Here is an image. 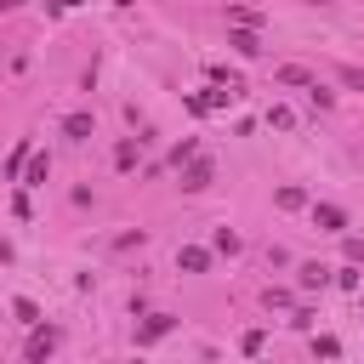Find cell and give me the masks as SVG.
<instances>
[{
	"label": "cell",
	"instance_id": "cell-1",
	"mask_svg": "<svg viewBox=\"0 0 364 364\" xmlns=\"http://www.w3.org/2000/svg\"><path fill=\"white\" fill-rule=\"evenodd\" d=\"M216 182V165L205 159V154H188V171H182V188L188 193H199V188H210Z\"/></svg>",
	"mask_w": 364,
	"mask_h": 364
},
{
	"label": "cell",
	"instance_id": "cell-2",
	"mask_svg": "<svg viewBox=\"0 0 364 364\" xmlns=\"http://www.w3.org/2000/svg\"><path fill=\"white\" fill-rule=\"evenodd\" d=\"M171 324H176V318H171V313H154V318H148V324H142V330H136V347H154V341H159V336H171Z\"/></svg>",
	"mask_w": 364,
	"mask_h": 364
},
{
	"label": "cell",
	"instance_id": "cell-3",
	"mask_svg": "<svg viewBox=\"0 0 364 364\" xmlns=\"http://www.w3.org/2000/svg\"><path fill=\"white\" fill-rule=\"evenodd\" d=\"M313 222H318L324 233H341V228H347V210H341V205H313Z\"/></svg>",
	"mask_w": 364,
	"mask_h": 364
},
{
	"label": "cell",
	"instance_id": "cell-4",
	"mask_svg": "<svg viewBox=\"0 0 364 364\" xmlns=\"http://www.w3.org/2000/svg\"><path fill=\"white\" fill-rule=\"evenodd\" d=\"M176 267H182V273H205V267H210V250H199V245H182V250H176Z\"/></svg>",
	"mask_w": 364,
	"mask_h": 364
},
{
	"label": "cell",
	"instance_id": "cell-5",
	"mask_svg": "<svg viewBox=\"0 0 364 364\" xmlns=\"http://www.w3.org/2000/svg\"><path fill=\"white\" fill-rule=\"evenodd\" d=\"M228 46H233L239 57H256V51H262V40H256V34L245 28V23H239V28H228Z\"/></svg>",
	"mask_w": 364,
	"mask_h": 364
},
{
	"label": "cell",
	"instance_id": "cell-6",
	"mask_svg": "<svg viewBox=\"0 0 364 364\" xmlns=\"http://www.w3.org/2000/svg\"><path fill=\"white\" fill-rule=\"evenodd\" d=\"M46 176H51V159H46V154H28V165H23V188H40Z\"/></svg>",
	"mask_w": 364,
	"mask_h": 364
},
{
	"label": "cell",
	"instance_id": "cell-7",
	"mask_svg": "<svg viewBox=\"0 0 364 364\" xmlns=\"http://www.w3.org/2000/svg\"><path fill=\"white\" fill-rule=\"evenodd\" d=\"M51 347H57V330H51V324H46V330L34 324V336H28V347H23V353H28V358H46Z\"/></svg>",
	"mask_w": 364,
	"mask_h": 364
},
{
	"label": "cell",
	"instance_id": "cell-8",
	"mask_svg": "<svg viewBox=\"0 0 364 364\" xmlns=\"http://www.w3.org/2000/svg\"><path fill=\"white\" fill-rule=\"evenodd\" d=\"M330 284V267L324 262H301V290H324Z\"/></svg>",
	"mask_w": 364,
	"mask_h": 364
},
{
	"label": "cell",
	"instance_id": "cell-9",
	"mask_svg": "<svg viewBox=\"0 0 364 364\" xmlns=\"http://www.w3.org/2000/svg\"><path fill=\"white\" fill-rule=\"evenodd\" d=\"M273 80H279V85H313V80H318V74H307V68H301V63H284V68H279V74H273Z\"/></svg>",
	"mask_w": 364,
	"mask_h": 364
},
{
	"label": "cell",
	"instance_id": "cell-10",
	"mask_svg": "<svg viewBox=\"0 0 364 364\" xmlns=\"http://www.w3.org/2000/svg\"><path fill=\"white\" fill-rule=\"evenodd\" d=\"M63 136L85 142V136H91V114H68V119H63Z\"/></svg>",
	"mask_w": 364,
	"mask_h": 364
},
{
	"label": "cell",
	"instance_id": "cell-11",
	"mask_svg": "<svg viewBox=\"0 0 364 364\" xmlns=\"http://www.w3.org/2000/svg\"><path fill=\"white\" fill-rule=\"evenodd\" d=\"M28 154H34L28 142H17V148H11V159H6V176H11V182L23 176V165H28Z\"/></svg>",
	"mask_w": 364,
	"mask_h": 364
},
{
	"label": "cell",
	"instance_id": "cell-12",
	"mask_svg": "<svg viewBox=\"0 0 364 364\" xmlns=\"http://www.w3.org/2000/svg\"><path fill=\"white\" fill-rule=\"evenodd\" d=\"M114 165H119V171H131V165H136V136H125V142L114 148Z\"/></svg>",
	"mask_w": 364,
	"mask_h": 364
},
{
	"label": "cell",
	"instance_id": "cell-13",
	"mask_svg": "<svg viewBox=\"0 0 364 364\" xmlns=\"http://www.w3.org/2000/svg\"><path fill=\"white\" fill-rule=\"evenodd\" d=\"M301 205H307L301 188H279V210H301Z\"/></svg>",
	"mask_w": 364,
	"mask_h": 364
},
{
	"label": "cell",
	"instance_id": "cell-14",
	"mask_svg": "<svg viewBox=\"0 0 364 364\" xmlns=\"http://www.w3.org/2000/svg\"><path fill=\"white\" fill-rule=\"evenodd\" d=\"M11 313H17V318H23V324H40V307H34V301H28V296H17V301H11Z\"/></svg>",
	"mask_w": 364,
	"mask_h": 364
},
{
	"label": "cell",
	"instance_id": "cell-15",
	"mask_svg": "<svg viewBox=\"0 0 364 364\" xmlns=\"http://www.w3.org/2000/svg\"><path fill=\"white\" fill-rule=\"evenodd\" d=\"M216 250H228V256H233V250H239V233H228V228H216Z\"/></svg>",
	"mask_w": 364,
	"mask_h": 364
},
{
	"label": "cell",
	"instance_id": "cell-16",
	"mask_svg": "<svg viewBox=\"0 0 364 364\" xmlns=\"http://www.w3.org/2000/svg\"><path fill=\"white\" fill-rule=\"evenodd\" d=\"M313 353H324V358H336V353H341V341H336V336H318V341H313Z\"/></svg>",
	"mask_w": 364,
	"mask_h": 364
},
{
	"label": "cell",
	"instance_id": "cell-17",
	"mask_svg": "<svg viewBox=\"0 0 364 364\" xmlns=\"http://www.w3.org/2000/svg\"><path fill=\"white\" fill-rule=\"evenodd\" d=\"M341 80H347L353 91H364V68H341Z\"/></svg>",
	"mask_w": 364,
	"mask_h": 364
},
{
	"label": "cell",
	"instance_id": "cell-18",
	"mask_svg": "<svg viewBox=\"0 0 364 364\" xmlns=\"http://www.w3.org/2000/svg\"><path fill=\"white\" fill-rule=\"evenodd\" d=\"M74 6H80V0H51V11H74Z\"/></svg>",
	"mask_w": 364,
	"mask_h": 364
},
{
	"label": "cell",
	"instance_id": "cell-19",
	"mask_svg": "<svg viewBox=\"0 0 364 364\" xmlns=\"http://www.w3.org/2000/svg\"><path fill=\"white\" fill-rule=\"evenodd\" d=\"M17 6H23V0H0V11H17Z\"/></svg>",
	"mask_w": 364,
	"mask_h": 364
},
{
	"label": "cell",
	"instance_id": "cell-20",
	"mask_svg": "<svg viewBox=\"0 0 364 364\" xmlns=\"http://www.w3.org/2000/svg\"><path fill=\"white\" fill-rule=\"evenodd\" d=\"M301 6H324V0H301Z\"/></svg>",
	"mask_w": 364,
	"mask_h": 364
}]
</instances>
